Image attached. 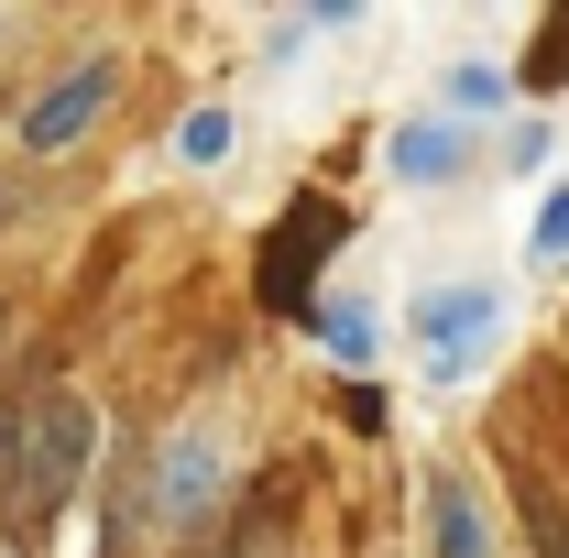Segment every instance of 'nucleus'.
<instances>
[{
    "mask_svg": "<svg viewBox=\"0 0 569 558\" xmlns=\"http://www.w3.org/2000/svg\"><path fill=\"white\" fill-rule=\"evenodd\" d=\"M219 492H230V449H219L209 417H187L164 449H153V471H142V504H153V526L164 537H198L219 515Z\"/></svg>",
    "mask_w": 569,
    "mask_h": 558,
    "instance_id": "obj_1",
    "label": "nucleus"
},
{
    "mask_svg": "<svg viewBox=\"0 0 569 558\" xmlns=\"http://www.w3.org/2000/svg\"><path fill=\"white\" fill-rule=\"evenodd\" d=\"M493 329H503V296H493V285H427V296H417V340H427V372H438V383L482 372Z\"/></svg>",
    "mask_w": 569,
    "mask_h": 558,
    "instance_id": "obj_2",
    "label": "nucleus"
},
{
    "mask_svg": "<svg viewBox=\"0 0 569 558\" xmlns=\"http://www.w3.org/2000/svg\"><path fill=\"white\" fill-rule=\"evenodd\" d=\"M110 99H121V56H77V67L56 77V88H44L33 110H22V153L44 165V153H67V142H88Z\"/></svg>",
    "mask_w": 569,
    "mask_h": 558,
    "instance_id": "obj_3",
    "label": "nucleus"
},
{
    "mask_svg": "<svg viewBox=\"0 0 569 558\" xmlns=\"http://www.w3.org/2000/svg\"><path fill=\"white\" fill-rule=\"evenodd\" d=\"M88 449H99V417L77 395H33V482H22V504H67L88 482Z\"/></svg>",
    "mask_w": 569,
    "mask_h": 558,
    "instance_id": "obj_4",
    "label": "nucleus"
},
{
    "mask_svg": "<svg viewBox=\"0 0 569 558\" xmlns=\"http://www.w3.org/2000/svg\"><path fill=\"white\" fill-rule=\"evenodd\" d=\"M329 241H340V209L329 198H296L274 219V241H263V307H307V275H318Z\"/></svg>",
    "mask_w": 569,
    "mask_h": 558,
    "instance_id": "obj_5",
    "label": "nucleus"
},
{
    "mask_svg": "<svg viewBox=\"0 0 569 558\" xmlns=\"http://www.w3.org/2000/svg\"><path fill=\"white\" fill-rule=\"evenodd\" d=\"M383 165H395V187H449L460 176V132L449 121H406V132L383 142Z\"/></svg>",
    "mask_w": 569,
    "mask_h": 558,
    "instance_id": "obj_6",
    "label": "nucleus"
},
{
    "mask_svg": "<svg viewBox=\"0 0 569 558\" xmlns=\"http://www.w3.org/2000/svg\"><path fill=\"white\" fill-rule=\"evenodd\" d=\"M427 537H438V558H482V504H471L460 471L427 482Z\"/></svg>",
    "mask_w": 569,
    "mask_h": 558,
    "instance_id": "obj_7",
    "label": "nucleus"
},
{
    "mask_svg": "<svg viewBox=\"0 0 569 558\" xmlns=\"http://www.w3.org/2000/svg\"><path fill=\"white\" fill-rule=\"evenodd\" d=\"M307 329H318V340H329V361H372V350H383V318H372V307H361V296H318V307H307Z\"/></svg>",
    "mask_w": 569,
    "mask_h": 558,
    "instance_id": "obj_8",
    "label": "nucleus"
},
{
    "mask_svg": "<svg viewBox=\"0 0 569 558\" xmlns=\"http://www.w3.org/2000/svg\"><path fill=\"white\" fill-rule=\"evenodd\" d=\"M526 537H537V558H569V504L548 482H526Z\"/></svg>",
    "mask_w": 569,
    "mask_h": 558,
    "instance_id": "obj_9",
    "label": "nucleus"
},
{
    "mask_svg": "<svg viewBox=\"0 0 569 558\" xmlns=\"http://www.w3.org/2000/svg\"><path fill=\"white\" fill-rule=\"evenodd\" d=\"M503 99H515L503 67H449V110H503Z\"/></svg>",
    "mask_w": 569,
    "mask_h": 558,
    "instance_id": "obj_10",
    "label": "nucleus"
},
{
    "mask_svg": "<svg viewBox=\"0 0 569 558\" xmlns=\"http://www.w3.org/2000/svg\"><path fill=\"white\" fill-rule=\"evenodd\" d=\"M176 153H187V165H219V153H230V110H187Z\"/></svg>",
    "mask_w": 569,
    "mask_h": 558,
    "instance_id": "obj_11",
    "label": "nucleus"
},
{
    "mask_svg": "<svg viewBox=\"0 0 569 558\" xmlns=\"http://www.w3.org/2000/svg\"><path fill=\"white\" fill-rule=\"evenodd\" d=\"M537 263H569V187H548V209H537Z\"/></svg>",
    "mask_w": 569,
    "mask_h": 558,
    "instance_id": "obj_12",
    "label": "nucleus"
},
{
    "mask_svg": "<svg viewBox=\"0 0 569 558\" xmlns=\"http://www.w3.org/2000/svg\"><path fill=\"white\" fill-rule=\"evenodd\" d=\"M559 67H569V11L537 33V67H526V88H559Z\"/></svg>",
    "mask_w": 569,
    "mask_h": 558,
    "instance_id": "obj_13",
    "label": "nucleus"
}]
</instances>
